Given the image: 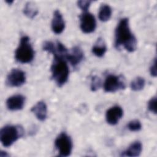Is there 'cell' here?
Returning <instances> with one entry per match:
<instances>
[{"label":"cell","mask_w":157,"mask_h":157,"mask_svg":"<svg viewBox=\"0 0 157 157\" xmlns=\"http://www.w3.org/2000/svg\"><path fill=\"white\" fill-rule=\"evenodd\" d=\"M115 46L117 48L123 46L129 52H132L136 49L137 40L130 29L129 20L127 18L121 19L116 27Z\"/></svg>","instance_id":"obj_1"},{"label":"cell","mask_w":157,"mask_h":157,"mask_svg":"<svg viewBox=\"0 0 157 157\" xmlns=\"http://www.w3.org/2000/svg\"><path fill=\"white\" fill-rule=\"evenodd\" d=\"M52 78L58 86H63L68 80L69 70L64 58L54 56L53 61L51 66Z\"/></svg>","instance_id":"obj_2"},{"label":"cell","mask_w":157,"mask_h":157,"mask_svg":"<svg viewBox=\"0 0 157 157\" xmlns=\"http://www.w3.org/2000/svg\"><path fill=\"white\" fill-rule=\"evenodd\" d=\"M34 56V51L30 43L29 38L26 36H23L15 50V59L21 63H29L33 60Z\"/></svg>","instance_id":"obj_3"},{"label":"cell","mask_w":157,"mask_h":157,"mask_svg":"<svg viewBox=\"0 0 157 157\" xmlns=\"http://www.w3.org/2000/svg\"><path fill=\"white\" fill-rule=\"evenodd\" d=\"M24 134V130L20 126L7 125L0 131V140L5 147L11 146Z\"/></svg>","instance_id":"obj_4"},{"label":"cell","mask_w":157,"mask_h":157,"mask_svg":"<svg viewBox=\"0 0 157 157\" xmlns=\"http://www.w3.org/2000/svg\"><path fill=\"white\" fill-rule=\"evenodd\" d=\"M55 145L60 156L66 157L71 155L72 150V142L66 132H61L58 135L55 139Z\"/></svg>","instance_id":"obj_5"},{"label":"cell","mask_w":157,"mask_h":157,"mask_svg":"<svg viewBox=\"0 0 157 157\" xmlns=\"http://www.w3.org/2000/svg\"><path fill=\"white\" fill-rule=\"evenodd\" d=\"M125 83L121 78L113 74L108 75L104 83V89L105 92L114 93L119 90L125 88Z\"/></svg>","instance_id":"obj_6"},{"label":"cell","mask_w":157,"mask_h":157,"mask_svg":"<svg viewBox=\"0 0 157 157\" xmlns=\"http://www.w3.org/2000/svg\"><path fill=\"white\" fill-rule=\"evenodd\" d=\"M25 82V73L19 69H12L6 78V84L12 87L20 86L23 85Z\"/></svg>","instance_id":"obj_7"},{"label":"cell","mask_w":157,"mask_h":157,"mask_svg":"<svg viewBox=\"0 0 157 157\" xmlns=\"http://www.w3.org/2000/svg\"><path fill=\"white\" fill-rule=\"evenodd\" d=\"M80 29L84 33L93 32L96 27V21L93 14L88 12H84L80 15Z\"/></svg>","instance_id":"obj_8"},{"label":"cell","mask_w":157,"mask_h":157,"mask_svg":"<svg viewBox=\"0 0 157 157\" xmlns=\"http://www.w3.org/2000/svg\"><path fill=\"white\" fill-rule=\"evenodd\" d=\"M123 115L122 108L118 105H115L108 109L105 113V119L109 124L115 125Z\"/></svg>","instance_id":"obj_9"},{"label":"cell","mask_w":157,"mask_h":157,"mask_svg":"<svg viewBox=\"0 0 157 157\" xmlns=\"http://www.w3.org/2000/svg\"><path fill=\"white\" fill-rule=\"evenodd\" d=\"M25 97L21 94H16L9 97L6 101V106L10 110H18L23 108Z\"/></svg>","instance_id":"obj_10"},{"label":"cell","mask_w":157,"mask_h":157,"mask_svg":"<svg viewBox=\"0 0 157 157\" xmlns=\"http://www.w3.org/2000/svg\"><path fill=\"white\" fill-rule=\"evenodd\" d=\"M65 22L63 15L58 10H56L53 13L52 20V29L55 34H61L64 29Z\"/></svg>","instance_id":"obj_11"},{"label":"cell","mask_w":157,"mask_h":157,"mask_svg":"<svg viewBox=\"0 0 157 157\" xmlns=\"http://www.w3.org/2000/svg\"><path fill=\"white\" fill-rule=\"evenodd\" d=\"M84 58L83 52L78 46L73 47L71 52L67 55L66 60L68 61L73 67H76Z\"/></svg>","instance_id":"obj_12"},{"label":"cell","mask_w":157,"mask_h":157,"mask_svg":"<svg viewBox=\"0 0 157 157\" xmlns=\"http://www.w3.org/2000/svg\"><path fill=\"white\" fill-rule=\"evenodd\" d=\"M31 111L35 115L40 121H44L47 115V107L44 101L37 102L31 109Z\"/></svg>","instance_id":"obj_13"},{"label":"cell","mask_w":157,"mask_h":157,"mask_svg":"<svg viewBox=\"0 0 157 157\" xmlns=\"http://www.w3.org/2000/svg\"><path fill=\"white\" fill-rule=\"evenodd\" d=\"M142 150V145L140 142L136 141L132 143L129 147L121 153V156H138L140 155Z\"/></svg>","instance_id":"obj_14"},{"label":"cell","mask_w":157,"mask_h":157,"mask_svg":"<svg viewBox=\"0 0 157 157\" xmlns=\"http://www.w3.org/2000/svg\"><path fill=\"white\" fill-rule=\"evenodd\" d=\"M92 53L98 57H102L107 51V47L102 38L98 39L96 42L92 47Z\"/></svg>","instance_id":"obj_15"},{"label":"cell","mask_w":157,"mask_h":157,"mask_svg":"<svg viewBox=\"0 0 157 157\" xmlns=\"http://www.w3.org/2000/svg\"><path fill=\"white\" fill-rule=\"evenodd\" d=\"M112 15V9L106 4H103L101 6L98 13L99 18L102 21H107L110 19Z\"/></svg>","instance_id":"obj_16"},{"label":"cell","mask_w":157,"mask_h":157,"mask_svg":"<svg viewBox=\"0 0 157 157\" xmlns=\"http://www.w3.org/2000/svg\"><path fill=\"white\" fill-rule=\"evenodd\" d=\"M24 14L29 18H33L38 13V9L36 4L32 2H27L23 9Z\"/></svg>","instance_id":"obj_17"},{"label":"cell","mask_w":157,"mask_h":157,"mask_svg":"<svg viewBox=\"0 0 157 157\" xmlns=\"http://www.w3.org/2000/svg\"><path fill=\"white\" fill-rule=\"evenodd\" d=\"M145 83V82L143 77H137L131 82L130 86L131 90L133 91H139L144 88Z\"/></svg>","instance_id":"obj_18"},{"label":"cell","mask_w":157,"mask_h":157,"mask_svg":"<svg viewBox=\"0 0 157 157\" xmlns=\"http://www.w3.org/2000/svg\"><path fill=\"white\" fill-rule=\"evenodd\" d=\"M128 128L131 131H139L142 128V124L139 120H134L129 122V123L128 124Z\"/></svg>","instance_id":"obj_19"},{"label":"cell","mask_w":157,"mask_h":157,"mask_svg":"<svg viewBox=\"0 0 157 157\" xmlns=\"http://www.w3.org/2000/svg\"><path fill=\"white\" fill-rule=\"evenodd\" d=\"M101 86V80L97 76H94L91 78V90L93 91L98 90Z\"/></svg>","instance_id":"obj_20"},{"label":"cell","mask_w":157,"mask_h":157,"mask_svg":"<svg viewBox=\"0 0 157 157\" xmlns=\"http://www.w3.org/2000/svg\"><path fill=\"white\" fill-rule=\"evenodd\" d=\"M148 109L151 112L155 114L156 113V96L151 98L148 102Z\"/></svg>","instance_id":"obj_21"},{"label":"cell","mask_w":157,"mask_h":157,"mask_svg":"<svg viewBox=\"0 0 157 157\" xmlns=\"http://www.w3.org/2000/svg\"><path fill=\"white\" fill-rule=\"evenodd\" d=\"M55 48V44L51 41H45L44 44L42 48L44 50L47 51L50 53H52Z\"/></svg>","instance_id":"obj_22"},{"label":"cell","mask_w":157,"mask_h":157,"mask_svg":"<svg viewBox=\"0 0 157 157\" xmlns=\"http://www.w3.org/2000/svg\"><path fill=\"white\" fill-rule=\"evenodd\" d=\"M91 3V1H77V5L80 9H81L83 12H87L89 7Z\"/></svg>","instance_id":"obj_23"},{"label":"cell","mask_w":157,"mask_h":157,"mask_svg":"<svg viewBox=\"0 0 157 157\" xmlns=\"http://www.w3.org/2000/svg\"><path fill=\"white\" fill-rule=\"evenodd\" d=\"M150 72L152 76L156 77V59L155 58L154 61L150 66Z\"/></svg>","instance_id":"obj_24"},{"label":"cell","mask_w":157,"mask_h":157,"mask_svg":"<svg viewBox=\"0 0 157 157\" xmlns=\"http://www.w3.org/2000/svg\"><path fill=\"white\" fill-rule=\"evenodd\" d=\"M6 2H7V3H9V4H12V3L13 2V1H6Z\"/></svg>","instance_id":"obj_25"}]
</instances>
